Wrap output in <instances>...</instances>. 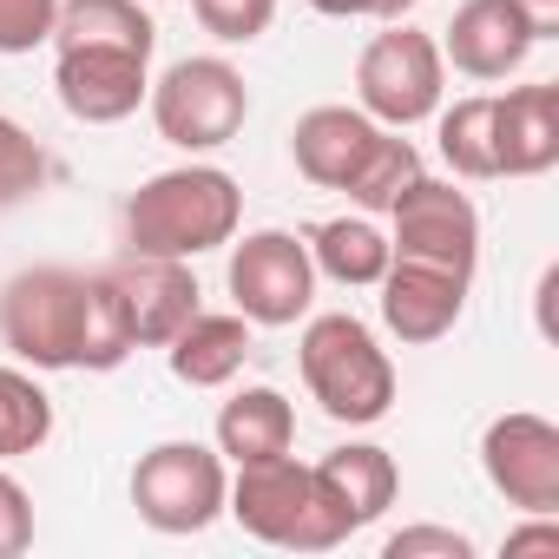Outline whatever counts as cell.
I'll use <instances>...</instances> for the list:
<instances>
[{
  "label": "cell",
  "instance_id": "obj_1",
  "mask_svg": "<svg viewBox=\"0 0 559 559\" xmlns=\"http://www.w3.org/2000/svg\"><path fill=\"white\" fill-rule=\"evenodd\" d=\"M126 250H145V257H204V250H224L243 224V191L224 165H171V171H152L126 211Z\"/></svg>",
  "mask_w": 559,
  "mask_h": 559
},
{
  "label": "cell",
  "instance_id": "obj_2",
  "mask_svg": "<svg viewBox=\"0 0 559 559\" xmlns=\"http://www.w3.org/2000/svg\"><path fill=\"white\" fill-rule=\"evenodd\" d=\"M297 369H304L310 402L343 428H376L395 408V362L376 343V330L349 310H323L304 323Z\"/></svg>",
  "mask_w": 559,
  "mask_h": 559
},
{
  "label": "cell",
  "instance_id": "obj_3",
  "mask_svg": "<svg viewBox=\"0 0 559 559\" xmlns=\"http://www.w3.org/2000/svg\"><path fill=\"white\" fill-rule=\"evenodd\" d=\"M224 513H230L250 539L284 546V552H336V546H343V526L330 520V507H323V493H317V474H310V461H297V454L243 461V467L230 474Z\"/></svg>",
  "mask_w": 559,
  "mask_h": 559
},
{
  "label": "cell",
  "instance_id": "obj_4",
  "mask_svg": "<svg viewBox=\"0 0 559 559\" xmlns=\"http://www.w3.org/2000/svg\"><path fill=\"white\" fill-rule=\"evenodd\" d=\"M145 112H152L165 145H178L185 158H204V152H224L243 132L250 86H243V73L224 53H191V60H171L152 80Z\"/></svg>",
  "mask_w": 559,
  "mask_h": 559
},
{
  "label": "cell",
  "instance_id": "obj_5",
  "mask_svg": "<svg viewBox=\"0 0 559 559\" xmlns=\"http://www.w3.org/2000/svg\"><path fill=\"white\" fill-rule=\"evenodd\" d=\"M80 310H86V270L34 263L0 290V343L34 376L80 369Z\"/></svg>",
  "mask_w": 559,
  "mask_h": 559
},
{
  "label": "cell",
  "instance_id": "obj_6",
  "mask_svg": "<svg viewBox=\"0 0 559 559\" xmlns=\"http://www.w3.org/2000/svg\"><path fill=\"white\" fill-rule=\"evenodd\" d=\"M441 99H448L441 40L421 34V27H408V21H389V27L362 47V60H356V106H362L376 126L408 132V126L435 119Z\"/></svg>",
  "mask_w": 559,
  "mask_h": 559
},
{
  "label": "cell",
  "instance_id": "obj_7",
  "mask_svg": "<svg viewBox=\"0 0 559 559\" xmlns=\"http://www.w3.org/2000/svg\"><path fill=\"white\" fill-rule=\"evenodd\" d=\"M224 493H230V461L204 441H158L139 454L132 467V507L152 533H204L211 520H224Z\"/></svg>",
  "mask_w": 559,
  "mask_h": 559
},
{
  "label": "cell",
  "instance_id": "obj_8",
  "mask_svg": "<svg viewBox=\"0 0 559 559\" xmlns=\"http://www.w3.org/2000/svg\"><path fill=\"white\" fill-rule=\"evenodd\" d=\"M230 304L250 330H290L310 317L317 304V263L310 243L297 230H250L230 237V263H224Z\"/></svg>",
  "mask_w": 559,
  "mask_h": 559
},
{
  "label": "cell",
  "instance_id": "obj_9",
  "mask_svg": "<svg viewBox=\"0 0 559 559\" xmlns=\"http://www.w3.org/2000/svg\"><path fill=\"white\" fill-rule=\"evenodd\" d=\"M389 250L395 257H415V263H441V270H454V276H474V263H480V211H474V198L467 191H454L448 178H415L402 198H395V211H389Z\"/></svg>",
  "mask_w": 559,
  "mask_h": 559
},
{
  "label": "cell",
  "instance_id": "obj_10",
  "mask_svg": "<svg viewBox=\"0 0 559 559\" xmlns=\"http://www.w3.org/2000/svg\"><path fill=\"white\" fill-rule=\"evenodd\" d=\"M480 474L520 513H559V428L533 408L493 415L480 428Z\"/></svg>",
  "mask_w": 559,
  "mask_h": 559
},
{
  "label": "cell",
  "instance_id": "obj_11",
  "mask_svg": "<svg viewBox=\"0 0 559 559\" xmlns=\"http://www.w3.org/2000/svg\"><path fill=\"white\" fill-rule=\"evenodd\" d=\"M53 93L80 126H119L152 93V53L132 47H53Z\"/></svg>",
  "mask_w": 559,
  "mask_h": 559
},
{
  "label": "cell",
  "instance_id": "obj_12",
  "mask_svg": "<svg viewBox=\"0 0 559 559\" xmlns=\"http://www.w3.org/2000/svg\"><path fill=\"white\" fill-rule=\"evenodd\" d=\"M382 323L395 343H441L461 317H467V290L474 276H454L441 263H415V257H389L382 270Z\"/></svg>",
  "mask_w": 559,
  "mask_h": 559
},
{
  "label": "cell",
  "instance_id": "obj_13",
  "mask_svg": "<svg viewBox=\"0 0 559 559\" xmlns=\"http://www.w3.org/2000/svg\"><path fill=\"white\" fill-rule=\"evenodd\" d=\"M106 276L126 297V317H132V336L139 349H165L204 304H198V276L185 257H145V250H126L119 263H106Z\"/></svg>",
  "mask_w": 559,
  "mask_h": 559
},
{
  "label": "cell",
  "instance_id": "obj_14",
  "mask_svg": "<svg viewBox=\"0 0 559 559\" xmlns=\"http://www.w3.org/2000/svg\"><path fill=\"white\" fill-rule=\"evenodd\" d=\"M533 47H539V27L513 0H461L441 34V60L467 80H513Z\"/></svg>",
  "mask_w": 559,
  "mask_h": 559
},
{
  "label": "cell",
  "instance_id": "obj_15",
  "mask_svg": "<svg viewBox=\"0 0 559 559\" xmlns=\"http://www.w3.org/2000/svg\"><path fill=\"white\" fill-rule=\"evenodd\" d=\"M310 474H317V493H323L330 520L343 526V539H356L362 526H376V520L395 507V493H402V467H395V454L376 448V441H343V448H330Z\"/></svg>",
  "mask_w": 559,
  "mask_h": 559
},
{
  "label": "cell",
  "instance_id": "obj_16",
  "mask_svg": "<svg viewBox=\"0 0 559 559\" xmlns=\"http://www.w3.org/2000/svg\"><path fill=\"white\" fill-rule=\"evenodd\" d=\"M493 165L500 178H539L559 165V86H507L493 93Z\"/></svg>",
  "mask_w": 559,
  "mask_h": 559
},
{
  "label": "cell",
  "instance_id": "obj_17",
  "mask_svg": "<svg viewBox=\"0 0 559 559\" xmlns=\"http://www.w3.org/2000/svg\"><path fill=\"white\" fill-rule=\"evenodd\" d=\"M376 119L362 106H310L297 126H290V158L297 171L317 185V191H343L349 171L362 165V152L376 145Z\"/></svg>",
  "mask_w": 559,
  "mask_h": 559
},
{
  "label": "cell",
  "instance_id": "obj_18",
  "mask_svg": "<svg viewBox=\"0 0 559 559\" xmlns=\"http://www.w3.org/2000/svg\"><path fill=\"white\" fill-rule=\"evenodd\" d=\"M165 362L185 389H224L243 376L250 362V323L237 310H198L171 343H165Z\"/></svg>",
  "mask_w": 559,
  "mask_h": 559
},
{
  "label": "cell",
  "instance_id": "obj_19",
  "mask_svg": "<svg viewBox=\"0 0 559 559\" xmlns=\"http://www.w3.org/2000/svg\"><path fill=\"white\" fill-rule=\"evenodd\" d=\"M290 448H297V408H290L284 389L250 382V389H237V395L217 408V454H224L230 467L290 454Z\"/></svg>",
  "mask_w": 559,
  "mask_h": 559
},
{
  "label": "cell",
  "instance_id": "obj_20",
  "mask_svg": "<svg viewBox=\"0 0 559 559\" xmlns=\"http://www.w3.org/2000/svg\"><path fill=\"white\" fill-rule=\"evenodd\" d=\"M310 263L317 276H330V284L343 290H376L382 284V270H389V230L369 217V211H343V217H323L310 237Z\"/></svg>",
  "mask_w": 559,
  "mask_h": 559
},
{
  "label": "cell",
  "instance_id": "obj_21",
  "mask_svg": "<svg viewBox=\"0 0 559 559\" xmlns=\"http://www.w3.org/2000/svg\"><path fill=\"white\" fill-rule=\"evenodd\" d=\"M53 47H132V53H152L158 27H152V14L139 0H60Z\"/></svg>",
  "mask_w": 559,
  "mask_h": 559
},
{
  "label": "cell",
  "instance_id": "obj_22",
  "mask_svg": "<svg viewBox=\"0 0 559 559\" xmlns=\"http://www.w3.org/2000/svg\"><path fill=\"white\" fill-rule=\"evenodd\" d=\"M435 145H441V165L467 185H487L500 178L493 165V93H467V99H441L435 112Z\"/></svg>",
  "mask_w": 559,
  "mask_h": 559
},
{
  "label": "cell",
  "instance_id": "obj_23",
  "mask_svg": "<svg viewBox=\"0 0 559 559\" xmlns=\"http://www.w3.org/2000/svg\"><path fill=\"white\" fill-rule=\"evenodd\" d=\"M139 349L132 336V317H126V297L106 270H86V310H80V369L86 376H112L126 356Z\"/></svg>",
  "mask_w": 559,
  "mask_h": 559
},
{
  "label": "cell",
  "instance_id": "obj_24",
  "mask_svg": "<svg viewBox=\"0 0 559 559\" xmlns=\"http://www.w3.org/2000/svg\"><path fill=\"white\" fill-rule=\"evenodd\" d=\"M415 178H421V152H415V139H402L395 126H382V132H376V145L362 152V165L349 171L343 198H349L356 211H369V217H389V211H395V198H402Z\"/></svg>",
  "mask_w": 559,
  "mask_h": 559
},
{
  "label": "cell",
  "instance_id": "obj_25",
  "mask_svg": "<svg viewBox=\"0 0 559 559\" xmlns=\"http://www.w3.org/2000/svg\"><path fill=\"white\" fill-rule=\"evenodd\" d=\"M53 441V395L34 382L27 362L0 369V461H27Z\"/></svg>",
  "mask_w": 559,
  "mask_h": 559
},
{
  "label": "cell",
  "instance_id": "obj_26",
  "mask_svg": "<svg viewBox=\"0 0 559 559\" xmlns=\"http://www.w3.org/2000/svg\"><path fill=\"white\" fill-rule=\"evenodd\" d=\"M40 185H47V152H40V139H34L21 119L0 112V211L27 204Z\"/></svg>",
  "mask_w": 559,
  "mask_h": 559
},
{
  "label": "cell",
  "instance_id": "obj_27",
  "mask_svg": "<svg viewBox=\"0 0 559 559\" xmlns=\"http://www.w3.org/2000/svg\"><path fill=\"white\" fill-rule=\"evenodd\" d=\"M191 14H198V27H204L211 40H224V47H250V40L270 34L276 0H191Z\"/></svg>",
  "mask_w": 559,
  "mask_h": 559
},
{
  "label": "cell",
  "instance_id": "obj_28",
  "mask_svg": "<svg viewBox=\"0 0 559 559\" xmlns=\"http://www.w3.org/2000/svg\"><path fill=\"white\" fill-rule=\"evenodd\" d=\"M53 21L60 0H0V53L21 60L34 47H53Z\"/></svg>",
  "mask_w": 559,
  "mask_h": 559
},
{
  "label": "cell",
  "instance_id": "obj_29",
  "mask_svg": "<svg viewBox=\"0 0 559 559\" xmlns=\"http://www.w3.org/2000/svg\"><path fill=\"white\" fill-rule=\"evenodd\" d=\"M382 559H474V539L461 526L415 520V526H402V533L382 539Z\"/></svg>",
  "mask_w": 559,
  "mask_h": 559
},
{
  "label": "cell",
  "instance_id": "obj_30",
  "mask_svg": "<svg viewBox=\"0 0 559 559\" xmlns=\"http://www.w3.org/2000/svg\"><path fill=\"white\" fill-rule=\"evenodd\" d=\"M34 546V493L0 467V559H21Z\"/></svg>",
  "mask_w": 559,
  "mask_h": 559
},
{
  "label": "cell",
  "instance_id": "obj_31",
  "mask_svg": "<svg viewBox=\"0 0 559 559\" xmlns=\"http://www.w3.org/2000/svg\"><path fill=\"white\" fill-rule=\"evenodd\" d=\"M500 552H507V559H533V552L559 559V513H526V526H513Z\"/></svg>",
  "mask_w": 559,
  "mask_h": 559
},
{
  "label": "cell",
  "instance_id": "obj_32",
  "mask_svg": "<svg viewBox=\"0 0 559 559\" xmlns=\"http://www.w3.org/2000/svg\"><path fill=\"white\" fill-rule=\"evenodd\" d=\"M317 14H330V21H408L415 14V0H310Z\"/></svg>",
  "mask_w": 559,
  "mask_h": 559
},
{
  "label": "cell",
  "instance_id": "obj_33",
  "mask_svg": "<svg viewBox=\"0 0 559 559\" xmlns=\"http://www.w3.org/2000/svg\"><path fill=\"white\" fill-rule=\"evenodd\" d=\"M513 8H520V14H526L533 27H539V40H546V34L559 27V0H513Z\"/></svg>",
  "mask_w": 559,
  "mask_h": 559
}]
</instances>
